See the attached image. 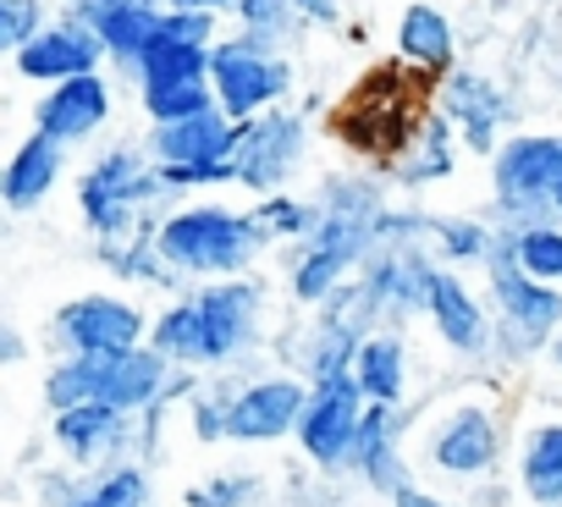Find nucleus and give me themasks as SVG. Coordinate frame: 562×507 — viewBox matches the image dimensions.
Segmentation results:
<instances>
[{"instance_id":"nucleus-1","label":"nucleus","mask_w":562,"mask_h":507,"mask_svg":"<svg viewBox=\"0 0 562 507\" xmlns=\"http://www.w3.org/2000/svg\"><path fill=\"white\" fill-rule=\"evenodd\" d=\"M513 447L507 403L496 386H452L436 403H414V469L441 485H485L502 474V458Z\"/></svg>"},{"instance_id":"nucleus-42","label":"nucleus","mask_w":562,"mask_h":507,"mask_svg":"<svg viewBox=\"0 0 562 507\" xmlns=\"http://www.w3.org/2000/svg\"><path fill=\"white\" fill-rule=\"evenodd\" d=\"M166 7H182V12H215V18L226 12V18H232V12H237V0H166Z\"/></svg>"},{"instance_id":"nucleus-27","label":"nucleus","mask_w":562,"mask_h":507,"mask_svg":"<svg viewBox=\"0 0 562 507\" xmlns=\"http://www.w3.org/2000/svg\"><path fill=\"white\" fill-rule=\"evenodd\" d=\"M458 127L430 105V116L419 122V133L408 138V149L397 155V166L386 171L397 188H436V182H447L452 171H458Z\"/></svg>"},{"instance_id":"nucleus-18","label":"nucleus","mask_w":562,"mask_h":507,"mask_svg":"<svg viewBox=\"0 0 562 507\" xmlns=\"http://www.w3.org/2000/svg\"><path fill=\"white\" fill-rule=\"evenodd\" d=\"M50 441L72 469H105L116 458H138V419L111 403H78L50 414Z\"/></svg>"},{"instance_id":"nucleus-38","label":"nucleus","mask_w":562,"mask_h":507,"mask_svg":"<svg viewBox=\"0 0 562 507\" xmlns=\"http://www.w3.org/2000/svg\"><path fill=\"white\" fill-rule=\"evenodd\" d=\"M188 425H193V441L204 447L226 441V375H204L199 397L188 403Z\"/></svg>"},{"instance_id":"nucleus-29","label":"nucleus","mask_w":562,"mask_h":507,"mask_svg":"<svg viewBox=\"0 0 562 507\" xmlns=\"http://www.w3.org/2000/svg\"><path fill=\"white\" fill-rule=\"evenodd\" d=\"M61 507H155V480L144 458H116L105 469H83L67 485Z\"/></svg>"},{"instance_id":"nucleus-5","label":"nucleus","mask_w":562,"mask_h":507,"mask_svg":"<svg viewBox=\"0 0 562 507\" xmlns=\"http://www.w3.org/2000/svg\"><path fill=\"white\" fill-rule=\"evenodd\" d=\"M166 193L155 177V155L144 144H111L100 149L83 177H78V215L94 232V243H116L133 237L144 226H155L166 215Z\"/></svg>"},{"instance_id":"nucleus-43","label":"nucleus","mask_w":562,"mask_h":507,"mask_svg":"<svg viewBox=\"0 0 562 507\" xmlns=\"http://www.w3.org/2000/svg\"><path fill=\"white\" fill-rule=\"evenodd\" d=\"M546 353H551V364H557V375H562V337H557V342H551Z\"/></svg>"},{"instance_id":"nucleus-2","label":"nucleus","mask_w":562,"mask_h":507,"mask_svg":"<svg viewBox=\"0 0 562 507\" xmlns=\"http://www.w3.org/2000/svg\"><path fill=\"white\" fill-rule=\"evenodd\" d=\"M155 248L171 266V277L188 288L199 282H226V277H254L259 254L270 248V237L259 232L254 210H232V204H177L160 215L155 226Z\"/></svg>"},{"instance_id":"nucleus-10","label":"nucleus","mask_w":562,"mask_h":507,"mask_svg":"<svg viewBox=\"0 0 562 507\" xmlns=\"http://www.w3.org/2000/svg\"><path fill=\"white\" fill-rule=\"evenodd\" d=\"M149 326L155 315L138 304V298H122V293H72L50 326H45V342L56 348V359L67 353H89V359H105V353H133L149 342Z\"/></svg>"},{"instance_id":"nucleus-36","label":"nucleus","mask_w":562,"mask_h":507,"mask_svg":"<svg viewBox=\"0 0 562 507\" xmlns=\"http://www.w3.org/2000/svg\"><path fill=\"white\" fill-rule=\"evenodd\" d=\"M259 496H265V480H259V474L215 469V474H204L199 485L182 491V507H254Z\"/></svg>"},{"instance_id":"nucleus-7","label":"nucleus","mask_w":562,"mask_h":507,"mask_svg":"<svg viewBox=\"0 0 562 507\" xmlns=\"http://www.w3.org/2000/svg\"><path fill=\"white\" fill-rule=\"evenodd\" d=\"M562 193V133H513L491 155V226H524L557 215Z\"/></svg>"},{"instance_id":"nucleus-14","label":"nucleus","mask_w":562,"mask_h":507,"mask_svg":"<svg viewBox=\"0 0 562 507\" xmlns=\"http://www.w3.org/2000/svg\"><path fill=\"white\" fill-rule=\"evenodd\" d=\"M441 260L430 254V243H381L364 271H359V288L370 293L381 326L392 331H408L414 320H425V288H430V271Z\"/></svg>"},{"instance_id":"nucleus-39","label":"nucleus","mask_w":562,"mask_h":507,"mask_svg":"<svg viewBox=\"0 0 562 507\" xmlns=\"http://www.w3.org/2000/svg\"><path fill=\"white\" fill-rule=\"evenodd\" d=\"M386 507H469L463 496H452V491H441V485H430V480H414L408 491H397Z\"/></svg>"},{"instance_id":"nucleus-8","label":"nucleus","mask_w":562,"mask_h":507,"mask_svg":"<svg viewBox=\"0 0 562 507\" xmlns=\"http://www.w3.org/2000/svg\"><path fill=\"white\" fill-rule=\"evenodd\" d=\"M199 304V331H204V370H237L265 348L270 331V298L259 277H226V282H199L188 288Z\"/></svg>"},{"instance_id":"nucleus-19","label":"nucleus","mask_w":562,"mask_h":507,"mask_svg":"<svg viewBox=\"0 0 562 507\" xmlns=\"http://www.w3.org/2000/svg\"><path fill=\"white\" fill-rule=\"evenodd\" d=\"M105 45L89 23H78L72 12L67 18H50V29L23 45L12 56V72L23 83H40V89H56V83H72V78H89V72H105Z\"/></svg>"},{"instance_id":"nucleus-4","label":"nucleus","mask_w":562,"mask_h":507,"mask_svg":"<svg viewBox=\"0 0 562 507\" xmlns=\"http://www.w3.org/2000/svg\"><path fill=\"white\" fill-rule=\"evenodd\" d=\"M171 375L177 364H166L149 342L133 348V353H105V359H89V353H67L45 370V408L61 414V408H78V403H111L133 419H144L149 408L166 403L171 392Z\"/></svg>"},{"instance_id":"nucleus-32","label":"nucleus","mask_w":562,"mask_h":507,"mask_svg":"<svg viewBox=\"0 0 562 507\" xmlns=\"http://www.w3.org/2000/svg\"><path fill=\"white\" fill-rule=\"evenodd\" d=\"M496 243L518 260V271H529V277L546 282V288H562V221H557V215L507 226V232H496Z\"/></svg>"},{"instance_id":"nucleus-31","label":"nucleus","mask_w":562,"mask_h":507,"mask_svg":"<svg viewBox=\"0 0 562 507\" xmlns=\"http://www.w3.org/2000/svg\"><path fill=\"white\" fill-rule=\"evenodd\" d=\"M138 111L149 127H171V122H188V116H204L215 111V83L210 72L199 78H138Z\"/></svg>"},{"instance_id":"nucleus-22","label":"nucleus","mask_w":562,"mask_h":507,"mask_svg":"<svg viewBox=\"0 0 562 507\" xmlns=\"http://www.w3.org/2000/svg\"><path fill=\"white\" fill-rule=\"evenodd\" d=\"M237 144H243V122H232L221 105L171 127H149L144 138L155 166H221V160H237Z\"/></svg>"},{"instance_id":"nucleus-17","label":"nucleus","mask_w":562,"mask_h":507,"mask_svg":"<svg viewBox=\"0 0 562 507\" xmlns=\"http://www.w3.org/2000/svg\"><path fill=\"white\" fill-rule=\"evenodd\" d=\"M436 111L458 127L463 149L480 155V160H491V155L507 144V138H502V127L513 122L507 89H502L491 72H480V67H458V72H447V78L436 83Z\"/></svg>"},{"instance_id":"nucleus-30","label":"nucleus","mask_w":562,"mask_h":507,"mask_svg":"<svg viewBox=\"0 0 562 507\" xmlns=\"http://www.w3.org/2000/svg\"><path fill=\"white\" fill-rule=\"evenodd\" d=\"M160 226V221H155ZM155 226H144V232H133V237H116V243H94V260L116 277V282H127V288H149V293H188L177 277H171V266L160 260V248H155Z\"/></svg>"},{"instance_id":"nucleus-28","label":"nucleus","mask_w":562,"mask_h":507,"mask_svg":"<svg viewBox=\"0 0 562 507\" xmlns=\"http://www.w3.org/2000/svg\"><path fill=\"white\" fill-rule=\"evenodd\" d=\"M353 277H359L353 254L326 248V243H299L293 260H288V298H293L299 309H321V304H331Z\"/></svg>"},{"instance_id":"nucleus-16","label":"nucleus","mask_w":562,"mask_h":507,"mask_svg":"<svg viewBox=\"0 0 562 507\" xmlns=\"http://www.w3.org/2000/svg\"><path fill=\"white\" fill-rule=\"evenodd\" d=\"M408 436H414V403L408 408H375L370 403V414L359 425V441H353V458H348V474L370 496L392 502L397 491H408L419 480L414 452H408Z\"/></svg>"},{"instance_id":"nucleus-6","label":"nucleus","mask_w":562,"mask_h":507,"mask_svg":"<svg viewBox=\"0 0 562 507\" xmlns=\"http://www.w3.org/2000/svg\"><path fill=\"white\" fill-rule=\"evenodd\" d=\"M485 271V298L496 309V342H491V370H518L535 353H546L562 337V288L535 282L529 271H518V260L496 243Z\"/></svg>"},{"instance_id":"nucleus-26","label":"nucleus","mask_w":562,"mask_h":507,"mask_svg":"<svg viewBox=\"0 0 562 507\" xmlns=\"http://www.w3.org/2000/svg\"><path fill=\"white\" fill-rule=\"evenodd\" d=\"M353 381L364 386V397L375 408H408V381H414V353H408V337L381 326L364 337L359 359H353Z\"/></svg>"},{"instance_id":"nucleus-9","label":"nucleus","mask_w":562,"mask_h":507,"mask_svg":"<svg viewBox=\"0 0 562 507\" xmlns=\"http://www.w3.org/2000/svg\"><path fill=\"white\" fill-rule=\"evenodd\" d=\"M226 375V441L232 447H276L293 441L310 408V381L299 370H221Z\"/></svg>"},{"instance_id":"nucleus-13","label":"nucleus","mask_w":562,"mask_h":507,"mask_svg":"<svg viewBox=\"0 0 562 507\" xmlns=\"http://www.w3.org/2000/svg\"><path fill=\"white\" fill-rule=\"evenodd\" d=\"M370 414V397L364 386L348 375H331V381H315L310 386V408L299 419V452L315 474H348V458H353V441H359V425Z\"/></svg>"},{"instance_id":"nucleus-33","label":"nucleus","mask_w":562,"mask_h":507,"mask_svg":"<svg viewBox=\"0 0 562 507\" xmlns=\"http://www.w3.org/2000/svg\"><path fill=\"white\" fill-rule=\"evenodd\" d=\"M232 34L270 50V56H288V45L310 29L304 12H299V0H237V12H232Z\"/></svg>"},{"instance_id":"nucleus-25","label":"nucleus","mask_w":562,"mask_h":507,"mask_svg":"<svg viewBox=\"0 0 562 507\" xmlns=\"http://www.w3.org/2000/svg\"><path fill=\"white\" fill-rule=\"evenodd\" d=\"M397 61L414 67L419 78L441 83L447 72H458V29L441 7L430 0H414V7L397 12Z\"/></svg>"},{"instance_id":"nucleus-34","label":"nucleus","mask_w":562,"mask_h":507,"mask_svg":"<svg viewBox=\"0 0 562 507\" xmlns=\"http://www.w3.org/2000/svg\"><path fill=\"white\" fill-rule=\"evenodd\" d=\"M491 248H496V226L485 215H436L430 221V254L452 271L485 266Z\"/></svg>"},{"instance_id":"nucleus-44","label":"nucleus","mask_w":562,"mask_h":507,"mask_svg":"<svg viewBox=\"0 0 562 507\" xmlns=\"http://www.w3.org/2000/svg\"><path fill=\"white\" fill-rule=\"evenodd\" d=\"M557 221H562V193H557Z\"/></svg>"},{"instance_id":"nucleus-15","label":"nucleus","mask_w":562,"mask_h":507,"mask_svg":"<svg viewBox=\"0 0 562 507\" xmlns=\"http://www.w3.org/2000/svg\"><path fill=\"white\" fill-rule=\"evenodd\" d=\"M425 320H430V331H436V342L452 353V359H491V342H496V309H491V298H480L474 288H469V277L463 271H452V266H436L430 271V288H425Z\"/></svg>"},{"instance_id":"nucleus-11","label":"nucleus","mask_w":562,"mask_h":507,"mask_svg":"<svg viewBox=\"0 0 562 507\" xmlns=\"http://www.w3.org/2000/svg\"><path fill=\"white\" fill-rule=\"evenodd\" d=\"M210 83H215V105L232 122H254L276 105H288L299 72L288 56H270L237 34H221V45L210 50Z\"/></svg>"},{"instance_id":"nucleus-40","label":"nucleus","mask_w":562,"mask_h":507,"mask_svg":"<svg viewBox=\"0 0 562 507\" xmlns=\"http://www.w3.org/2000/svg\"><path fill=\"white\" fill-rule=\"evenodd\" d=\"M29 359V337L18 331V326H0V364H7V370H18Z\"/></svg>"},{"instance_id":"nucleus-24","label":"nucleus","mask_w":562,"mask_h":507,"mask_svg":"<svg viewBox=\"0 0 562 507\" xmlns=\"http://www.w3.org/2000/svg\"><path fill=\"white\" fill-rule=\"evenodd\" d=\"M61 177H67V144H56L45 133H29L12 149L7 171H0V204H7V215H34L40 204H50Z\"/></svg>"},{"instance_id":"nucleus-21","label":"nucleus","mask_w":562,"mask_h":507,"mask_svg":"<svg viewBox=\"0 0 562 507\" xmlns=\"http://www.w3.org/2000/svg\"><path fill=\"white\" fill-rule=\"evenodd\" d=\"M72 18L89 23L100 34L111 67H122V78H133V67L155 45V29L166 18V0H83V7H72Z\"/></svg>"},{"instance_id":"nucleus-23","label":"nucleus","mask_w":562,"mask_h":507,"mask_svg":"<svg viewBox=\"0 0 562 507\" xmlns=\"http://www.w3.org/2000/svg\"><path fill=\"white\" fill-rule=\"evenodd\" d=\"M513 485L529 507H562V414H540L513 436Z\"/></svg>"},{"instance_id":"nucleus-41","label":"nucleus","mask_w":562,"mask_h":507,"mask_svg":"<svg viewBox=\"0 0 562 507\" xmlns=\"http://www.w3.org/2000/svg\"><path fill=\"white\" fill-rule=\"evenodd\" d=\"M299 12H304V23H321V29H331V23L342 18V0H299Z\"/></svg>"},{"instance_id":"nucleus-35","label":"nucleus","mask_w":562,"mask_h":507,"mask_svg":"<svg viewBox=\"0 0 562 507\" xmlns=\"http://www.w3.org/2000/svg\"><path fill=\"white\" fill-rule=\"evenodd\" d=\"M248 210H254L259 232L270 237V248H276V243L299 248V243H310V232L321 226V204H315V199H293V193H270V199H259V204H248Z\"/></svg>"},{"instance_id":"nucleus-12","label":"nucleus","mask_w":562,"mask_h":507,"mask_svg":"<svg viewBox=\"0 0 562 507\" xmlns=\"http://www.w3.org/2000/svg\"><path fill=\"white\" fill-rule=\"evenodd\" d=\"M310 166V111L276 105L254 122H243L237 144V188L254 199L288 193V182Z\"/></svg>"},{"instance_id":"nucleus-3","label":"nucleus","mask_w":562,"mask_h":507,"mask_svg":"<svg viewBox=\"0 0 562 507\" xmlns=\"http://www.w3.org/2000/svg\"><path fill=\"white\" fill-rule=\"evenodd\" d=\"M430 105H436V83L430 78H419L403 61H381L337 105V138L359 160H375V166L392 171L397 155L408 149V138L419 133V122L430 116Z\"/></svg>"},{"instance_id":"nucleus-20","label":"nucleus","mask_w":562,"mask_h":507,"mask_svg":"<svg viewBox=\"0 0 562 507\" xmlns=\"http://www.w3.org/2000/svg\"><path fill=\"white\" fill-rule=\"evenodd\" d=\"M111 111H116L111 78H105V72H89V78H72V83H56V89L40 94V105H34V133H45V138H56V144L72 149V144L100 138L105 122H111Z\"/></svg>"},{"instance_id":"nucleus-37","label":"nucleus","mask_w":562,"mask_h":507,"mask_svg":"<svg viewBox=\"0 0 562 507\" xmlns=\"http://www.w3.org/2000/svg\"><path fill=\"white\" fill-rule=\"evenodd\" d=\"M50 29L45 0H0V50L18 56L23 45H34Z\"/></svg>"}]
</instances>
